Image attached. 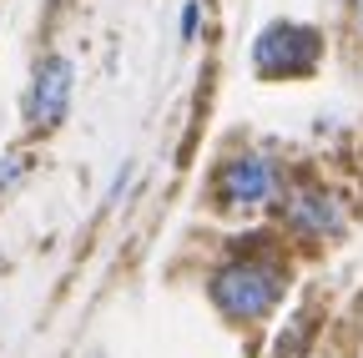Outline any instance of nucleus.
<instances>
[{"label": "nucleus", "mask_w": 363, "mask_h": 358, "mask_svg": "<svg viewBox=\"0 0 363 358\" xmlns=\"http://www.w3.org/2000/svg\"><path fill=\"white\" fill-rule=\"evenodd\" d=\"M207 197H212V212H222V217L257 212V207H267L278 197V167L267 157H257V152H238L212 172Z\"/></svg>", "instance_id": "nucleus-3"}, {"label": "nucleus", "mask_w": 363, "mask_h": 358, "mask_svg": "<svg viewBox=\"0 0 363 358\" xmlns=\"http://www.w3.org/2000/svg\"><path fill=\"white\" fill-rule=\"evenodd\" d=\"M358 30H363V0H358Z\"/></svg>", "instance_id": "nucleus-8"}, {"label": "nucleus", "mask_w": 363, "mask_h": 358, "mask_svg": "<svg viewBox=\"0 0 363 358\" xmlns=\"http://www.w3.org/2000/svg\"><path fill=\"white\" fill-rule=\"evenodd\" d=\"M71 96H76V66L66 56H45L26 86V126L35 131V137H45V131H56L71 111Z\"/></svg>", "instance_id": "nucleus-4"}, {"label": "nucleus", "mask_w": 363, "mask_h": 358, "mask_svg": "<svg viewBox=\"0 0 363 358\" xmlns=\"http://www.w3.org/2000/svg\"><path fill=\"white\" fill-rule=\"evenodd\" d=\"M21 172H26V162L11 152V157H0V192H11L16 182H21Z\"/></svg>", "instance_id": "nucleus-6"}, {"label": "nucleus", "mask_w": 363, "mask_h": 358, "mask_svg": "<svg viewBox=\"0 0 363 358\" xmlns=\"http://www.w3.org/2000/svg\"><path fill=\"white\" fill-rule=\"evenodd\" d=\"M197 16H202V11H197V0H187V6H182V35H187V40L197 35Z\"/></svg>", "instance_id": "nucleus-7"}, {"label": "nucleus", "mask_w": 363, "mask_h": 358, "mask_svg": "<svg viewBox=\"0 0 363 358\" xmlns=\"http://www.w3.org/2000/svg\"><path fill=\"white\" fill-rule=\"evenodd\" d=\"M323 61V35L303 21H272L252 40V71L262 81H303Z\"/></svg>", "instance_id": "nucleus-2"}, {"label": "nucleus", "mask_w": 363, "mask_h": 358, "mask_svg": "<svg viewBox=\"0 0 363 358\" xmlns=\"http://www.w3.org/2000/svg\"><path fill=\"white\" fill-rule=\"evenodd\" d=\"M283 293H288V267L272 252H233L227 262H217L212 278H207L212 308L238 328L262 323L267 313L283 303Z\"/></svg>", "instance_id": "nucleus-1"}, {"label": "nucleus", "mask_w": 363, "mask_h": 358, "mask_svg": "<svg viewBox=\"0 0 363 358\" xmlns=\"http://www.w3.org/2000/svg\"><path fill=\"white\" fill-rule=\"evenodd\" d=\"M278 207H283L288 233L303 237V242H328V237L348 233V217H343L338 197H328L323 187H313V182H298V187L278 192Z\"/></svg>", "instance_id": "nucleus-5"}]
</instances>
